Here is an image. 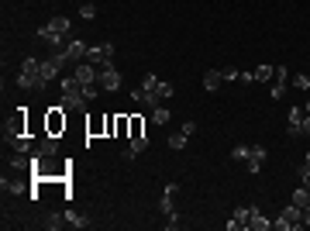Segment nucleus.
Listing matches in <instances>:
<instances>
[{
	"label": "nucleus",
	"mask_w": 310,
	"mask_h": 231,
	"mask_svg": "<svg viewBox=\"0 0 310 231\" xmlns=\"http://www.w3.org/2000/svg\"><path fill=\"white\" fill-rule=\"evenodd\" d=\"M17 87H21V90H45V83H42V62L24 59V62H21V76H17Z\"/></svg>",
	"instance_id": "1"
},
{
	"label": "nucleus",
	"mask_w": 310,
	"mask_h": 231,
	"mask_svg": "<svg viewBox=\"0 0 310 231\" xmlns=\"http://www.w3.org/2000/svg\"><path fill=\"white\" fill-rule=\"evenodd\" d=\"M52 35H62V38H72V24H69V17H52L45 28H38V38L42 42H48Z\"/></svg>",
	"instance_id": "2"
},
{
	"label": "nucleus",
	"mask_w": 310,
	"mask_h": 231,
	"mask_svg": "<svg viewBox=\"0 0 310 231\" xmlns=\"http://www.w3.org/2000/svg\"><path fill=\"white\" fill-rule=\"evenodd\" d=\"M272 228L279 231H290V228H300V207L296 203H290V207H282V214L272 221Z\"/></svg>",
	"instance_id": "3"
},
{
	"label": "nucleus",
	"mask_w": 310,
	"mask_h": 231,
	"mask_svg": "<svg viewBox=\"0 0 310 231\" xmlns=\"http://www.w3.org/2000/svg\"><path fill=\"white\" fill-rule=\"evenodd\" d=\"M97 83H100V90H117V87H121V72L114 69V66H104Z\"/></svg>",
	"instance_id": "4"
},
{
	"label": "nucleus",
	"mask_w": 310,
	"mask_h": 231,
	"mask_svg": "<svg viewBox=\"0 0 310 231\" xmlns=\"http://www.w3.org/2000/svg\"><path fill=\"white\" fill-rule=\"evenodd\" d=\"M86 52H90V45H86V42H80V38H72V42L66 45V48H62L66 62H80V59H83Z\"/></svg>",
	"instance_id": "5"
},
{
	"label": "nucleus",
	"mask_w": 310,
	"mask_h": 231,
	"mask_svg": "<svg viewBox=\"0 0 310 231\" xmlns=\"http://www.w3.org/2000/svg\"><path fill=\"white\" fill-rule=\"evenodd\" d=\"M266 152H269L266 145H255L252 152H248V159H245V166H248V173H255V176L262 173V159H266Z\"/></svg>",
	"instance_id": "6"
},
{
	"label": "nucleus",
	"mask_w": 310,
	"mask_h": 231,
	"mask_svg": "<svg viewBox=\"0 0 310 231\" xmlns=\"http://www.w3.org/2000/svg\"><path fill=\"white\" fill-rule=\"evenodd\" d=\"M72 76H76V80L86 87V83H97V80H100V69H97V66H90V62H80Z\"/></svg>",
	"instance_id": "7"
},
{
	"label": "nucleus",
	"mask_w": 310,
	"mask_h": 231,
	"mask_svg": "<svg viewBox=\"0 0 310 231\" xmlns=\"http://www.w3.org/2000/svg\"><path fill=\"white\" fill-rule=\"evenodd\" d=\"M290 128H286V135L290 138H296V135H303V107H290Z\"/></svg>",
	"instance_id": "8"
},
{
	"label": "nucleus",
	"mask_w": 310,
	"mask_h": 231,
	"mask_svg": "<svg viewBox=\"0 0 310 231\" xmlns=\"http://www.w3.org/2000/svg\"><path fill=\"white\" fill-rule=\"evenodd\" d=\"M255 207H248V203H241V207H235V214H231V221H227V228H248V217H252Z\"/></svg>",
	"instance_id": "9"
},
{
	"label": "nucleus",
	"mask_w": 310,
	"mask_h": 231,
	"mask_svg": "<svg viewBox=\"0 0 310 231\" xmlns=\"http://www.w3.org/2000/svg\"><path fill=\"white\" fill-rule=\"evenodd\" d=\"M221 83H224V69H207V72H203V90H211V93H214Z\"/></svg>",
	"instance_id": "10"
},
{
	"label": "nucleus",
	"mask_w": 310,
	"mask_h": 231,
	"mask_svg": "<svg viewBox=\"0 0 310 231\" xmlns=\"http://www.w3.org/2000/svg\"><path fill=\"white\" fill-rule=\"evenodd\" d=\"M248 228H252V231H266V228H272V221H269V217L262 214L259 207H255V211H252V217H248Z\"/></svg>",
	"instance_id": "11"
},
{
	"label": "nucleus",
	"mask_w": 310,
	"mask_h": 231,
	"mask_svg": "<svg viewBox=\"0 0 310 231\" xmlns=\"http://www.w3.org/2000/svg\"><path fill=\"white\" fill-rule=\"evenodd\" d=\"M59 69H62V66H59L56 59H45L42 62V83H52V80L59 76Z\"/></svg>",
	"instance_id": "12"
},
{
	"label": "nucleus",
	"mask_w": 310,
	"mask_h": 231,
	"mask_svg": "<svg viewBox=\"0 0 310 231\" xmlns=\"http://www.w3.org/2000/svg\"><path fill=\"white\" fill-rule=\"evenodd\" d=\"M38 152H42V156H56L59 152V138L56 135H45L42 142H38Z\"/></svg>",
	"instance_id": "13"
},
{
	"label": "nucleus",
	"mask_w": 310,
	"mask_h": 231,
	"mask_svg": "<svg viewBox=\"0 0 310 231\" xmlns=\"http://www.w3.org/2000/svg\"><path fill=\"white\" fill-rule=\"evenodd\" d=\"M11 145H14L17 152H28V148H31V138L24 135V131H14V135H11Z\"/></svg>",
	"instance_id": "14"
},
{
	"label": "nucleus",
	"mask_w": 310,
	"mask_h": 231,
	"mask_svg": "<svg viewBox=\"0 0 310 231\" xmlns=\"http://www.w3.org/2000/svg\"><path fill=\"white\" fill-rule=\"evenodd\" d=\"M59 111H62V107H56V111H52V114H48V135H59V128H62V124H66V117L59 114Z\"/></svg>",
	"instance_id": "15"
},
{
	"label": "nucleus",
	"mask_w": 310,
	"mask_h": 231,
	"mask_svg": "<svg viewBox=\"0 0 310 231\" xmlns=\"http://www.w3.org/2000/svg\"><path fill=\"white\" fill-rule=\"evenodd\" d=\"M172 193H176V183H169V187H166V193H162V200H159L162 214H172Z\"/></svg>",
	"instance_id": "16"
},
{
	"label": "nucleus",
	"mask_w": 310,
	"mask_h": 231,
	"mask_svg": "<svg viewBox=\"0 0 310 231\" xmlns=\"http://www.w3.org/2000/svg\"><path fill=\"white\" fill-rule=\"evenodd\" d=\"M293 203H296V207H300V211H303V207H307V203H310V190H307V187L293 190Z\"/></svg>",
	"instance_id": "17"
},
{
	"label": "nucleus",
	"mask_w": 310,
	"mask_h": 231,
	"mask_svg": "<svg viewBox=\"0 0 310 231\" xmlns=\"http://www.w3.org/2000/svg\"><path fill=\"white\" fill-rule=\"evenodd\" d=\"M152 121H155V124H169V111H166L162 104H155V107H152Z\"/></svg>",
	"instance_id": "18"
},
{
	"label": "nucleus",
	"mask_w": 310,
	"mask_h": 231,
	"mask_svg": "<svg viewBox=\"0 0 310 231\" xmlns=\"http://www.w3.org/2000/svg\"><path fill=\"white\" fill-rule=\"evenodd\" d=\"M62 224H66V214H48V217H45V228H48V231H59Z\"/></svg>",
	"instance_id": "19"
},
{
	"label": "nucleus",
	"mask_w": 310,
	"mask_h": 231,
	"mask_svg": "<svg viewBox=\"0 0 310 231\" xmlns=\"http://www.w3.org/2000/svg\"><path fill=\"white\" fill-rule=\"evenodd\" d=\"M248 152H252V145H235V148H231V159L245 162V159H248Z\"/></svg>",
	"instance_id": "20"
},
{
	"label": "nucleus",
	"mask_w": 310,
	"mask_h": 231,
	"mask_svg": "<svg viewBox=\"0 0 310 231\" xmlns=\"http://www.w3.org/2000/svg\"><path fill=\"white\" fill-rule=\"evenodd\" d=\"M169 148H172V152H183V148H186V135H183V131L169 138Z\"/></svg>",
	"instance_id": "21"
},
{
	"label": "nucleus",
	"mask_w": 310,
	"mask_h": 231,
	"mask_svg": "<svg viewBox=\"0 0 310 231\" xmlns=\"http://www.w3.org/2000/svg\"><path fill=\"white\" fill-rule=\"evenodd\" d=\"M145 148H148V138H145V135L131 138V152H135V156H138V152H145Z\"/></svg>",
	"instance_id": "22"
},
{
	"label": "nucleus",
	"mask_w": 310,
	"mask_h": 231,
	"mask_svg": "<svg viewBox=\"0 0 310 231\" xmlns=\"http://www.w3.org/2000/svg\"><path fill=\"white\" fill-rule=\"evenodd\" d=\"M66 224H69V228H83L86 221L80 214H76V211H66Z\"/></svg>",
	"instance_id": "23"
},
{
	"label": "nucleus",
	"mask_w": 310,
	"mask_h": 231,
	"mask_svg": "<svg viewBox=\"0 0 310 231\" xmlns=\"http://www.w3.org/2000/svg\"><path fill=\"white\" fill-rule=\"evenodd\" d=\"M141 83H145L141 90H152V93H155V90H159V76H155V72H145V80H141Z\"/></svg>",
	"instance_id": "24"
},
{
	"label": "nucleus",
	"mask_w": 310,
	"mask_h": 231,
	"mask_svg": "<svg viewBox=\"0 0 310 231\" xmlns=\"http://www.w3.org/2000/svg\"><path fill=\"white\" fill-rule=\"evenodd\" d=\"M80 17H83V21H93V17H97V7H93V4H83V7H80Z\"/></svg>",
	"instance_id": "25"
},
{
	"label": "nucleus",
	"mask_w": 310,
	"mask_h": 231,
	"mask_svg": "<svg viewBox=\"0 0 310 231\" xmlns=\"http://www.w3.org/2000/svg\"><path fill=\"white\" fill-rule=\"evenodd\" d=\"M272 66H259V69H255V80H272Z\"/></svg>",
	"instance_id": "26"
},
{
	"label": "nucleus",
	"mask_w": 310,
	"mask_h": 231,
	"mask_svg": "<svg viewBox=\"0 0 310 231\" xmlns=\"http://www.w3.org/2000/svg\"><path fill=\"white\" fill-rule=\"evenodd\" d=\"M272 76H276V83H290V72H286V66H276V72H272Z\"/></svg>",
	"instance_id": "27"
},
{
	"label": "nucleus",
	"mask_w": 310,
	"mask_h": 231,
	"mask_svg": "<svg viewBox=\"0 0 310 231\" xmlns=\"http://www.w3.org/2000/svg\"><path fill=\"white\" fill-rule=\"evenodd\" d=\"M155 93H159V100H166V97H172V83H159V90H155Z\"/></svg>",
	"instance_id": "28"
},
{
	"label": "nucleus",
	"mask_w": 310,
	"mask_h": 231,
	"mask_svg": "<svg viewBox=\"0 0 310 231\" xmlns=\"http://www.w3.org/2000/svg\"><path fill=\"white\" fill-rule=\"evenodd\" d=\"M179 224H183V221H179V217H176V211H172V214H169V221H166V231H176Z\"/></svg>",
	"instance_id": "29"
},
{
	"label": "nucleus",
	"mask_w": 310,
	"mask_h": 231,
	"mask_svg": "<svg viewBox=\"0 0 310 231\" xmlns=\"http://www.w3.org/2000/svg\"><path fill=\"white\" fill-rule=\"evenodd\" d=\"M300 183L310 190V166H300Z\"/></svg>",
	"instance_id": "30"
},
{
	"label": "nucleus",
	"mask_w": 310,
	"mask_h": 231,
	"mask_svg": "<svg viewBox=\"0 0 310 231\" xmlns=\"http://www.w3.org/2000/svg\"><path fill=\"white\" fill-rule=\"evenodd\" d=\"M138 135H145V131H141V121L138 117H131V138H138Z\"/></svg>",
	"instance_id": "31"
},
{
	"label": "nucleus",
	"mask_w": 310,
	"mask_h": 231,
	"mask_svg": "<svg viewBox=\"0 0 310 231\" xmlns=\"http://www.w3.org/2000/svg\"><path fill=\"white\" fill-rule=\"evenodd\" d=\"M293 87H296V90H310V80H307V76H296Z\"/></svg>",
	"instance_id": "32"
},
{
	"label": "nucleus",
	"mask_w": 310,
	"mask_h": 231,
	"mask_svg": "<svg viewBox=\"0 0 310 231\" xmlns=\"http://www.w3.org/2000/svg\"><path fill=\"white\" fill-rule=\"evenodd\" d=\"M186 135V138H190V135H193V131H197V121H183V128H179Z\"/></svg>",
	"instance_id": "33"
},
{
	"label": "nucleus",
	"mask_w": 310,
	"mask_h": 231,
	"mask_svg": "<svg viewBox=\"0 0 310 231\" xmlns=\"http://www.w3.org/2000/svg\"><path fill=\"white\" fill-rule=\"evenodd\" d=\"M300 224H307V228H310V203L303 207V211H300Z\"/></svg>",
	"instance_id": "34"
},
{
	"label": "nucleus",
	"mask_w": 310,
	"mask_h": 231,
	"mask_svg": "<svg viewBox=\"0 0 310 231\" xmlns=\"http://www.w3.org/2000/svg\"><path fill=\"white\" fill-rule=\"evenodd\" d=\"M303 135H310V114H303Z\"/></svg>",
	"instance_id": "35"
},
{
	"label": "nucleus",
	"mask_w": 310,
	"mask_h": 231,
	"mask_svg": "<svg viewBox=\"0 0 310 231\" xmlns=\"http://www.w3.org/2000/svg\"><path fill=\"white\" fill-rule=\"evenodd\" d=\"M303 111H307V114H310V100H307V107H303Z\"/></svg>",
	"instance_id": "36"
},
{
	"label": "nucleus",
	"mask_w": 310,
	"mask_h": 231,
	"mask_svg": "<svg viewBox=\"0 0 310 231\" xmlns=\"http://www.w3.org/2000/svg\"><path fill=\"white\" fill-rule=\"evenodd\" d=\"M307 166H310V152H307Z\"/></svg>",
	"instance_id": "37"
}]
</instances>
